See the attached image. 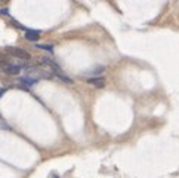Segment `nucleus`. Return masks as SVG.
<instances>
[{
    "mask_svg": "<svg viewBox=\"0 0 179 178\" xmlns=\"http://www.w3.org/2000/svg\"><path fill=\"white\" fill-rule=\"evenodd\" d=\"M6 52L9 55H12V57H15V58L22 59V61H30V58H31V55L28 52L21 49V48H6Z\"/></svg>",
    "mask_w": 179,
    "mask_h": 178,
    "instance_id": "1",
    "label": "nucleus"
},
{
    "mask_svg": "<svg viewBox=\"0 0 179 178\" xmlns=\"http://www.w3.org/2000/svg\"><path fill=\"white\" fill-rule=\"evenodd\" d=\"M2 70L8 74H18L21 65H12V64H2Z\"/></svg>",
    "mask_w": 179,
    "mask_h": 178,
    "instance_id": "2",
    "label": "nucleus"
},
{
    "mask_svg": "<svg viewBox=\"0 0 179 178\" xmlns=\"http://www.w3.org/2000/svg\"><path fill=\"white\" fill-rule=\"evenodd\" d=\"M25 39L30 40V42H36V40L40 39V31H37V30H27L25 31Z\"/></svg>",
    "mask_w": 179,
    "mask_h": 178,
    "instance_id": "3",
    "label": "nucleus"
},
{
    "mask_svg": "<svg viewBox=\"0 0 179 178\" xmlns=\"http://www.w3.org/2000/svg\"><path fill=\"white\" fill-rule=\"evenodd\" d=\"M89 85H93L95 88H104L105 86V79L104 77H93V79H87Z\"/></svg>",
    "mask_w": 179,
    "mask_h": 178,
    "instance_id": "4",
    "label": "nucleus"
},
{
    "mask_svg": "<svg viewBox=\"0 0 179 178\" xmlns=\"http://www.w3.org/2000/svg\"><path fill=\"white\" fill-rule=\"evenodd\" d=\"M21 82H22V83H25V85H28V86H31V85H34V83L37 82V79H36V77L25 76V77H21Z\"/></svg>",
    "mask_w": 179,
    "mask_h": 178,
    "instance_id": "5",
    "label": "nucleus"
},
{
    "mask_svg": "<svg viewBox=\"0 0 179 178\" xmlns=\"http://www.w3.org/2000/svg\"><path fill=\"white\" fill-rule=\"evenodd\" d=\"M37 49H45V50H53V45H37Z\"/></svg>",
    "mask_w": 179,
    "mask_h": 178,
    "instance_id": "6",
    "label": "nucleus"
},
{
    "mask_svg": "<svg viewBox=\"0 0 179 178\" xmlns=\"http://www.w3.org/2000/svg\"><path fill=\"white\" fill-rule=\"evenodd\" d=\"M0 15H9V10L8 9H0Z\"/></svg>",
    "mask_w": 179,
    "mask_h": 178,
    "instance_id": "7",
    "label": "nucleus"
},
{
    "mask_svg": "<svg viewBox=\"0 0 179 178\" xmlns=\"http://www.w3.org/2000/svg\"><path fill=\"white\" fill-rule=\"evenodd\" d=\"M5 92H6V89H5V88H0V98H2V95H3Z\"/></svg>",
    "mask_w": 179,
    "mask_h": 178,
    "instance_id": "8",
    "label": "nucleus"
}]
</instances>
